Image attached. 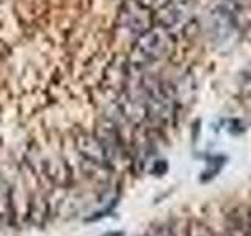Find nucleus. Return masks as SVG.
<instances>
[{"label":"nucleus","mask_w":251,"mask_h":236,"mask_svg":"<svg viewBox=\"0 0 251 236\" xmlns=\"http://www.w3.org/2000/svg\"><path fill=\"white\" fill-rule=\"evenodd\" d=\"M75 145L78 149V154L83 157L85 162L93 165L94 169L112 167V162H110L105 149L102 148L100 142L98 140V137L94 136V134L82 132L80 136L75 139Z\"/></svg>","instance_id":"20e7f679"},{"label":"nucleus","mask_w":251,"mask_h":236,"mask_svg":"<svg viewBox=\"0 0 251 236\" xmlns=\"http://www.w3.org/2000/svg\"><path fill=\"white\" fill-rule=\"evenodd\" d=\"M137 2L141 3V5H145V6H148V8H151V6H154L157 3V0H137Z\"/></svg>","instance_id":"6e6552de"},{"label":"nucleus","mask_w":251,"mask_h":236,"mask_svg":"<svg viewBox=\"0 0 251 236\" xmlns=\"http://www.w3.org/2000/svg\"><path fill=\"white\" fill-rule=\"evenodd\" d=\"M171 49V31L160 26H152L145 33L135 38L130 61L133 66L141 68L162 60Z\"/></svg>","instance_id":"f257e3e1"},{"label":"nucleus","mask_w":251,"mask_h":236,"mask_svg":"<svg viewBox=\"0 0 251 236\" xmlns=\"http://www.w3.org/2000/svg\"><path fill=\"white\" fill-rule=\"evenodd\" d=\"M145 90L148 117L154 118L157 121H168L173 115V99L167 88L154 77H148L141 81Z\"/></svg>","instance_id":"7ed1b4c3"},{"label":"nucleus","mask_w":251,"mask_h":236,"mask_svg":"<svg viewBox=\"0 0 251 236\" xmlns=\"http://www.w3.org/2000/svg\"><path fill=\"white\" fill-rule=\"evenodd\" d=\"M94 136L98 137V140L100 142L102 148L105 149V153L108 156L110 162H115L116 159H120L124 153V144L121 139V134L118 131L116 124L113 121H102L98 128Z\"/></svg>","instance_id":"423d86ee"},{"label":"nucleus","mask_w":251,"mask_h":236,"mask_svg":"<svg viewBox=\"0 0 251 236\" xmlns=\"http://www.w3.org/2000/svg\"><path fill=\"white\" fill-rule=\"evenodd\" d=\"M152 14L149 8L138 3L137 0H126L116 16V24L123 33L138 38L148 29L152 27Z\"/></svg>","instance_id":"f03ea898"},{"label":"nucleus","mask_w":251,"mask_h":236,"mask_svg":"<svg viewBox=\"0 0 251 236\" xmlns=\"http://www.w3.org/2000/svg\"><path fill=\"white\" fill-rule=\"evenodd\" d=\"M188 236H212V230L201 222H192Z\"/></svg>","instance_id":"0eeeda50"},{"label":"nucleus","mask_w":251,"mask_h":236,"mask_svg":"<svg viewBox=\"0 0 251 236\" xmlns=\"http://www.w3.org/2000/svg\"><path fill=\"white\" fill-rule=\"evenodd\" d=\"M188 10H190V0H167L155 13L157 26L171 31L179 24L185 22Z\"/></svg>","instance_id":"39448f33"}]
</instances>
